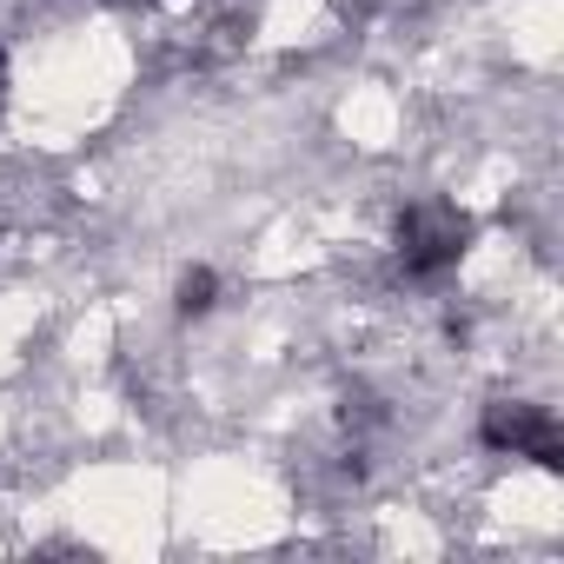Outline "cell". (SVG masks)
<instances>
[{
    "label": "cell",
    "mask_w": 564,
    "mask_h": 564,
    "mask_svg": "<svg viewBox=\"0 0 564 564\" xmlns=\"http://www.w3.org/2000/svg\"><path fill=\"white\" fill-rule=\"evenodd\" d=\"M0 107H8V54H0Z\"/></svg>",
    "instance_id": "277c9868"
},
{
    "label": "cell",
    "mask_w": 564,
    "mask_h": 564,
    "mask_svg": "<svg viewBox=\"0 0 564 564\" xmlns=\"http://www.w3.org/2000/svg\"><path fill=\"white\" fill-rule=\"evenodd\" d=\"M471 246V219L452 206V199H419L399 213V265L412 279H432L445 265H458Z\"/></svg>",
    "instance_id": "6da1fadb"
},
{
    "label": "cell",
    "mask_w": 564,
    "mask_h": 564,
    "mask_svg": "<svg viewBox=\"0 0 564 564\" xmlns=\"http://www.w3.org/2000/svg\"><path fill=\"white\" fill-rule=\"evenodd\" d=\"M213 300H219V272H213V265H193V272L180 279V300H173V306H180V319H206Z\"/></svg>",
    "instance_id": "3957f363"
},
{
    "label": "cell",
    "mask_w": 564,
    "mask_h": 564,
    "mask_svg": "<svg viewBox=\"0 0 564 564\" xmlns=\"http://www.w3.org/2000/svg\"><path fill=\"white\" fill-rule=\"evenodd\" d=\"M478 438H485L491 452L531 458V465H544V471H557V465H564L557 419H551L544 405H531V399H498V405H485V419H478Z\"/></svg>",
    "instance_id": "7a4b0ae2"
}]
</instances>
